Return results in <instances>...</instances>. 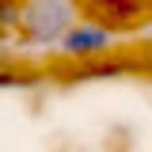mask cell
Here are the masks:
<instances>
[{
  "instance_id": "1",
  "label": "cell",
  "mask_w": 152,
  "mask_h": 152,
  "mask_svg": "<svg viewBox=\"0 0 152 152\" xmlns=\"http://www.w3.org/2000/svg\"><path fill=\"white\" fill-rule=\"evenodd\" d=\"M76 19H80L76 0H19L15 34L27 46H53Z\"/></svg>"
},
{
  "instance_id": "2",
  "label": "cell",
  "mask_w": 152,
  "mask_h": 152,
  "mask_svg": "<svg viewBox=\"0 0 152 152\" xmlns=\"http://www.w3.org/2000/svg\"><path fill=\"white\" fill-rule=\"evenodd\" d=\"M61 46V57L65 61H99L114 50V31L107 23H88V19H76L65 34L57 38Z\"/></svg>"
},
{
  "instance_id": "3",
  "label": "cell",
  "mask_w": 152,
  "mask_h": 152,
  "mask_svg": "<svg viewBox=\"0 0 152 152\" xmlns=\"http://www.w3.org/2000/svg\"><path fill=\"white\" fill-rule=\"evenodd\" d=\"M46 76L27 69V65H15V61H0V91H27V88H38Z\"/></svg>"
}]
</instances>
